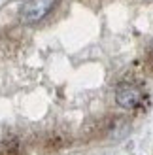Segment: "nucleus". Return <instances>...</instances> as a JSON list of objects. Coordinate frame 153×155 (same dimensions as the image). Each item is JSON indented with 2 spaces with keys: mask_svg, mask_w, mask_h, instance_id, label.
Here are the masks:
<instances>
[{
  "mask_svg": "<svg viewBox=\"0 0 153 155\" xmlns=\"http://www.w3.org/2000/svg\"><path fill=\"white\" fill-rule=\"evenodd\" d=\"M57 0H27L21 8L19 17L25 25H36L55 8Z\"/></svg>",
  "mask_w": 153,
  "mask_h": 155,
  "instance_id": "f257e3e1",
  "label": "nucleus"
},
{
  "mask_svg": "<svg viewBox=\"0 0 153 155\" xmlns=\"http://www.w3.org/2000/svg\"><path fill=\"white\" fill-rule=\"evenodd\" d=\"M144 100V93L134 83H121L116 89V102L125 110H134Z\"/></svg>",
  "mask_w": 153,
  "mask_h": 155,
  "instance_id": "f03ea898",
  "label": "nucleus"
},
{
  "mask_svg": "<svg viewBox=\"0 0 153 155\" xmlns=\"http://www.w3.org/2000/svg\"><path fill=\"white\" fill-rule=\"evenodd\" d=\"M149 55H151V59H153V42H151V45H149Z\"/></svg>",
  "mask_w": 153,
  "mask_h": 155,
  "instance_id": "7ed1b4c3",
  "label": "nucleus"
}]
</instances>
